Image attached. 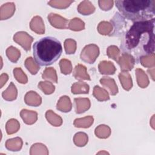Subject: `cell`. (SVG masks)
Returning <instances> with one entry per match:
<instances>
[{"mask_svg": "<svg viewBox=\"0 0 155 155\" xmlns=\"http://www.w3.org/2000/svg\"><path fill=\"white\" fill-rule=\"evenodd\" d=\"M154 18L135 22L125 35V46L129 50L136 48L146 55L154 52Z\"/></svg>", "mask_w": 155, "mask_h": 155, "instance_id": "obj_1", "label": "cell"}, {"mask_svg": "<svg viewBox=\"0 0 155 155\" xmlns=\"http://www.w3.org/2000/svg\"><path fill=\"white\" fill-rule=\"evenodd\" d=\"M119 11L127 19L133 21L150 20L155 15V0H117Z\"/></svg>", "mask_w": 155, "mask_h": 155, "instance_id": "obj_2", "label": "cell"}, {"mask_svg": "<svg viewBox=\"0 0 155 155\" xmlns=\"http://www.w3.org/2000/svg\"><path fill=\"white\" fill-rule=\"evenodd\" d=\"M33 56L41 66H48L55 62L62 53L61 42L55 38L47 36L33 44Z\"/></svg>", "mask_w": 155, "mask_h": 155, "instance_id": "obj_3", "label": "cell"}, {"mask_svg": "<svg viewBox=\"0 0 155 155\" xmlns=\"http://www.w3.org/2000/svg\"><path fill=\"white\" fill-rule=\"evenodd\" d=\"M99 54V48L96 44H91L86 45L82 50L80 57L84 62L93 64Z\"/></svg>", "mask_w": 155, "mask_h": 155, "instance_id": "obj_4", "label": "cell"}, {"mask_svg": "<svg viewBox=\"0 0 155 155\" xmlns=\"http://www.w3.org/2000/svg\"><path fill=\"white\" fill-rule=\"evenodd\" d=\"M13 41L20 45L25 50H30L31 44L33 41L32 36L25 31H18L13 36Z\"/></svg>", "mask_w": 155, "mask_h": 155, "instance_id": "obj_5", "label": "cell"}, {"mask_svg": "<svg viewBox=\"0 0 155 155\" xmlns=\"http://www.w3.org/2000/svg\"><path fill=\"white\" fill-rule=\"evenodd\" d=\"M117 62L122 71H128L132 70L134 67L135 59L131 54L125 53L119 58Z\"/></svg>", "mask_w": 155, "mask_h": 155, "instance_id": "obj_6", "label": "cell"}, {"mask_svg": "<svg viewBox=\"0 0 155 155\" xmlns=\"http://www.w3.org/2000/svg\"><path fill=\"white\" fill-rule=\"evenodd\" d=\"M47 18L50 24L54 28L64 29L68 27V20L59 15L51 13L48 15Z\"/></svg>", "mask_w": 155, "mask_h": 155, "instance_id": "obj_7", "label": "cell"}, {"mask_svg": "<svg viewBox=\"0 0 155 155\" xmlns=\"http://www.w3.org/2000/svg\"><path fill=\"white\" fill-rule=\"evenodd\" d=\"M15 12V5L13 2H7L0 7V19L6 20L11 18Z\"/></svg>", "mask_w": 155, "mask_h": 155, "instance_id": "obj_8", "label": "cell"}, {"mask_svg": "<svg viewBox=\"0 0 155 155\" xmlns=\"http://www.w3.org/2000/svg\"><path fill=\"white\" fill-rule=\"evenodd\" d=\"M30 29L39 35H42L45 32V26L42 18L39 16H34L30 22Z\"/></svg>", "mask_w": 155, "mask_h": 155, "instance_id": "obj_9", "label": "cell"}, {"mask_svg": "<svg viewBox=\"0 0 155 155\" xmlns=\"http://www.w3.org/2000/svg\"><path fill=\"white\" fill-rule=\"evenodd\" d=\"M24 101L25 104L30 106L38 107L42 103L41 97L35 91H28L24 96Z\"/></svg>", "mask_w": 155, "mask_h": 155, "instance_id": "obj_10", "label": "cell"}, {"mask_svg": "<svg viewBox=\"0 0 155 155\" xmlns=\"http://www.w3.org/2000/svg\"><path fill=\"white\" fill-rule=\"evenodd\" d=\"M101 85L108 90L111 95L114 96L118 93V88L115 81L109 77H103L100 79Z\"/></svg>", "mask_w": 155, "mask_h": 155, "instance_id": "obj_11", "label": "cell"}, {"mask_svg": "<svg viewBox=\"0 0 155 155\" xmlns=\"http://www.w3.org/2000/svg\"><path fill=\"white\" fill-rule=\"evenodd\" d=\"M75 111L78 114H81L88 110L91 105L90 101L88 98L78 97L74 98Z\"/></svg>", "mask_w": 155, "mask_h": 155, "instance_id": "obj_12", "label": "cell"}, {"mask_svg": "<svg viewBox=\"0 0 155 155\" xmlns=\"http://www.w3.org/2000/svg\"><path fill=\"white\" fill-rule=\"evenodd\" d=\"M20 116L24 123L27 125L35 124L38 119V113L35 111L23 109L20 112Z\"/></svg>", "mask_w": 155, "mask_h": 155, "instance_id": "obj_13", "label": "cell"}, {"mask_svg": "<svg viewBox=\"0 0 155 155\" xmlns=\"http://www.w3.org/2000/svg\"><path fill=\"white\" fill-rule=\"evenodd\" d=\"M73 75L76 79L82 81L87 80L90 81L91 78L89 74L87 73L86 67L82 64H78L74 68Z\"/></svg>", "mask_w": 155, "mask_h": 155, "instance_id": "obj_14", "label": "cell"}, {"mask_svg": "<svg viewBox=\"0 0 155 155\" xmlns=\"http://www.w3.org/2000/svg\"><path fill=\"white\" fill-rule=\"evenodd\" d=\"M56 108L59 111L64 113L70 111L72 108V104L70 97L67 96H61L58 101Z\"/></svg>", "mask_w": 155, "mask_h": 155, "instance_id": "obj_15", "label": "cell"}, {"mask_svg": "<svg viewBox=\"0 0 155 155\" xmlns=\"http://www.w3.org/2000/svg\"><path fill=\"white\" fill-rule=\"evenodd\" d=\"M99 72L102 74L111 75L114 74L116 68L113 62L110 61H101L98 65Z\"/></svg>", "mask_w": 155, "mask_h": 155, "instance_id": "obj_16", "label": "cell"}, {"mask_svg": "<svg viewBox=\"0 0 155 155\" xmlns=\"http://www.w3.org/2000/svg\"><path fill=\"white\" fill-rule=\"evenodd\" d=\"M18 95V90L13 82H10L7 88L2 93L4 99L8 101H12L16 99Z\"/></svg>", "mask_w": 155, "mask_h": 155, "instance_id": "obj_17", "label": "cell"}, {"mask_svg": "<svg viewBox=\"0 0 155 155\" xmlns=\"http://www.w3.org/2000/svg\"><path fill=\"white\" fill-rule=\"evenodd\" d=\"M23 142L21 137H16L8 139L5 142V147L7 150L12 151H19L22 147Z\"/></svg>", "mask_w": 155, "mask_h": 155, "instance_id": "obj_18", "label": "cell"}, {"mask_svg": "<svg viewBox=\"0 0 155 155\" xmlns=\"http://www.w3.org/2000/svg\"><path fill=\"white\" fill-rule=\"evenodd\" d=\"M119 79L123 88L127 91L130 90L133 87L131 75L127 71H122L119 74Z\"/></svg>", "mask_w": 155, "mask_h": 155, "instance_id": "obj_19", "label": "cell"}, {"mask_svg": "<svg viewBox=\"0 0 155 155\" xmlns=\"http://www.w3.org/2000/svg\"><path fill=\"white\" fill-rule=\"evenodd\" d=\"M78 11L83 15H89L95 11V7L89 1H84L81 2L78 7Z\"/></svg>", "mask_w": 155, "mask_h": 155, "instance_id": "obj_20", "label": "cell"}, {"mask_svg": "<svg viewBox=\"0 0 155 155\" xmlns=\"http://www.w3.org/2000/svg\"><path fill=\"white\" fill-rule=\"evenodd\" d=\"M135 73L138 85L142 88H146L149 85L150 82L145 71L140 68H137L136 69Z\"/></svg>", "mask_w": 155, "mask_h": 155, "instance_id": "obj_21", "label": "cell"}, {"mask_svg": "<svg viewBox=\"0 0 155 155\" xmlns=\"http://www.w3.org/2000/svg\"><path fill=\"white\" fill-rule=\"evenodd\" d=\"M89 85L84 82H77L74 83L71 86V93L74 94H88L89 93Z\"/></svg>", "mask_w": 155, "mask_h": 155, "instance_id": "obj_22", "label": "cell"}, {"mask_svg": "<svg viewBox=\"0 0 155 155\" xmlns=\"http://www.w3.org/2000/svg\"><path fill=\"white\" fill-rule=\"evenodd\" d=\"M94 118L92 116H88L82 118H78L74 120V127L78 128H89L93 124Z\"/></svg>", "mask_w": 155, "mask_h": 155, "instance_id": "obj_23", "label": "cell"}, {"mask_svg": "<svg viewBox=\"0 0 155 155\" xmlns=\"http://www.w3.org/2000/svg\"><path fill=\"white\" fill-rule=\"evenodd\" d=\"M45 117L48 122L54 127H59L62 124V119L61 116L56 114L52 110H48L45 113Z\"/></svg>", "mask_w": 155, "mask_h": 155, "instance_id": "obj_24", "label": "cell"}, {"mask_svg": "<svg viewBox=\"0 0 155 155\" xmlns=\"http://www.w3.org/2000/svg\"><path fill=\"white\" fill-rule=\"evenodd\" d=\"M93 94L94 97L99 101H105L110 99V96L107 91L97 85L94 86Z\"/></svg>", "mask_w": 155, "mask_h": 155, "instance_id": "obj_25", "label": "cell"}, {"mask_svg": "<svg viewBox=\"0 0 155 155\" xmlns=\"http://www.w3.org/2000/svg\"><path fill=\"white\" fill-rule=\"evenodd\" d=\"M48 150L47 147L41 143H36L33 144L30 150V155H48Z\"/></svg>", "mask_w": 155, "mask_h": 155, "instance_id": "obj_26", "label": "cell"}, {"mask_svg": "<svg viewBox=\"0 0 155 155\" xmlns=\"http://www.w3.org/2000/svg\"><path fill=\"white\" fill-rule=\"evenodd\" d=\"M111 131V129L108 125L102 124L96 128L94 133L100 139H107L110 136Z\"/></svg>", "mask_w": 155, "mask_h": 155, "instance_id": "obj_27", "label": "cell"}, {"mask_svg": "<svg viewBox=\"0 0 155 155\" xmlns=\"http://www.w3.org/2000/svg\"><path fill=\"white\" fill-rule=\"evenodd\" d=\"M88 135L84 132H78L73 137L74 143L79 147H84L88 142Z\"/></svg>", "mask_w": 155, "mask_h": 155, "instance_id": "obj_28", "label": "cell"}, {"mask_svg": "<svg viewBox=\"0 0 155 155\" xmlns=\"http://www.w3.org/2000/svg\"><path fill=\"white\" fill-rule=\"evenodd\" d=\"M6 55L11 62L16 63L21 56V52L16 47L10 46L6 50Z\"/></svg>", "mask_w": 155, "mask_h": 155, "instance_id": "obj_29", "label": "cell"}, {"mask_svg": "<svg viewBox=\"0 0 155 155\" xmlns=\"http://www.w3.org/2000/svg\"><path fill=\"white\" fill-rule=\"evenodd\" d=\"M42 78L45 80L50 81L53 82H58V76L55 69L53 67L46 68L42 73Z\"/></svg>", "mask_w": 155, "mask_h": 155, "instance_id": "obj_30", "label": "cell"}, {"mask_svg": "<svg viewBox=\"0 0 155 155\" xmlns=\"http://www.w3.org/2000/svg\"><path fill=\"white\" fill-rule=\"evenodd\" d=\"M20 128V124L18 120L15 119H9L5 125L6 132L8 134H12L16 133Z\"/></svg>", "mask_w": 155, "mask_h": 155, "instance_id": "obj_31", "label": "cell"}, {"mask_svg": "<svg viewBox=\"0 0 155 155\" xmlns=\"http://www.w3.org/2000/svg\"><path fill=\"white\" fill-rule=\"evenodd\" d=\"M68 28L73 31H81L85 28V23L81 19L74 18L70 21Z\"/></svg>", "mask_w": 155, "mask_h": 155, "instance_id": "obj_32", "label": "cell"}, {"mask_svg": "<svg viewBox=\"0 0 155 155\" xmlns=\"http://www.w3.org/2000/svg\"><path fill=\"white\" fill-rule=\"evenodd\" d=\"M24 65L31 74H36L40 69L39 65L31 57H28L25 59Z\"/></svg>", "mask_w": 155, "mask_h": 155, "instance_id": "obj_33", "label": "cell"}, {"mask_svg": "<svg viewBox=\"0 0 155 155\" xmlns=\"http://www.w3.org/2000/svg\"><path fill=\"white\" fill-rule=\"evenodd\" d=\"M140 62L145 67H153L155 65L154 53L140 56Z\"/></svg>", "mask_w": 155, "mask_h": 155, "instance_id": "obj_34", "label": "cell"}, {"mask_svg": "<svg viewBox=\"0 0 155 155\" xmlns=\"http://www.w3.org/2000/svg\"><path fill=\"white\" fill-rule=\"evenodd\" d=\"M38 87L45 94H51L55 90V87L49 81H41L39 82Z\"/></svg>", "mask_w": 155, "mask_h": 155, "instance_id": "obj_35", "label": "cell"}, {"mask_svg": "<svg viewBox=\"0 0 155 155\" xmlns=\"http://www.w3.org/2000/svg\"><path fill=\"white\" fill-rule=\"evenodd\" d=\"M113 30V25L111 23L107 21L101 22L97 26L98 32L102 35H107L110 34Z\"/></svg>", "mask_w": 155, "mask_h": 155, "instance_id": "obj_36", "label": "cell"}, {"mask_svg": "<svg viewBox=\"0 0 155 155\" xmlns=\"http://www.w3.org/2000/svg\"><path fill=\"white\" fill-rule=\"evenodd\" d=\"M13 75L15 79L21 84H25L28 82L27 75L24 73L21 68L16 67L13 69Z\"/></svg>", "mask_w": 155, "mask_h": 155, "instance_id": "obj_37", "label": "cell"}, {"mask_svg": "<svg viewBox=\"0 0 155 155\" xmlns=\"http://www.w3.org/2000/svg\"><path fill=\"white\" fill-rule=\"evenodd\" d=\"M73 1H50L48 2V4L52 7L59 8V9H64L70 6V5L73 3Z\"/></svg>", "mask_w": 155, "mask_h": 155, "instance_id": "obj_38", "label": "cell"}, {"mask_svg": "<svg viewBox=\"0 0 155 155\" xmlns=\"http://www.w3.org/2000/svg\"><path fill=\"white\" fill-rule=\"evenodd\" d=\"M61 71L64 74H69L72 71V65L71 62L66 59H62L59 61Z\"/></svg>", "mask_w": 155, "mask_h": 155, "instance_id": "obj_39", "label": "cell"}, {"mask_svg": "<svg viewBox=\"0 0 155 155\" xmlns=\"http://www.w3.org/2000/svg\"><path fill=\"white\" fill-rule=\"evenodd\" d=\"M64 48L66 54H74L76 50V42L73 39H67L64 41Z\"/></svg>", "mask_w": 155, "mask_h": 155, "instance_id": "obj_40", "label": "cell"}, {"mask_svg": "<svg viewBox=\"0 0 155 155\" xmlns=\"http://www.w3.org/2000/svg\"><path fill=\"white\" fill-rule=\"evenodd\" d=\"M107 54L110 58L117 61L120 57V50L116 45H110L107 48Z\"/></svg>", "mask_w": 155, "mask_h": 155, "instance_id": "obj_41", "label": "cell"}, {"mask_svg": "<svg viewBox=\"0 0 155 155\" xmlns=\"http://www.w3.org/2000/svg\"><path fill=\"white\" fill-rule=\"evenodd\" d=\"M114 2L113 1H99L98 4L100 8L104 11L110 10L113 5Z\"/></svg>", "mask_w": 155, "mask_h": 155, "instance_id": "obj_42", "label": "cell"}, {"mask_svg": "<svg viewBox=\"0 0 155 155\" xmlns=\"http://www.w3.org/2000/svg\"><path fill=\"white\" fill-rule=\"evenodd\" d=\"M8 79V76L6 73L1 74L0 76V87L2 88Z\"/></svg>", "mask_w": 155, "mask_h": 155, "instance_id": "obj_43", "label": "cell"}, {"mask_svg": "<svg viewBox=\"0 0 155 155\" xmlns=\"http://www.w3.org/2000/svg\"><path fill=\"white\" fill-rule=\"evenodd\" d=\"M148 74L151 76V79L154 81V68H152L151 69L148 70Z\"/></svg>", "mask_w": 155, "mask_h": 155, "instance_id": "obj_44", "label": "cell"}, {"mask_svg": "<svg viewBox=\"0 0 155 155\" xmlns=\"http://www.w3.org/2000/svg\"><path fill=\"white\" fill-rule=\"evenodd\" d=\"M97 154H108V153L106 151H101V152H99Z\"/></svg>", "mask_w": 155, "mask_h": 155, "instance_id": "obj_45", "label": "cell"}]
</instances>
